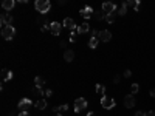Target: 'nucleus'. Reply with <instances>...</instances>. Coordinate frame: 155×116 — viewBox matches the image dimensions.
I'll list each match as a JSON object with an SVG mask.
<instances>
[{
    "mask_svg": "<svg viewBox=\"0 0 155 116\" xmlns=\"http://www.w3.org/2000/svg\"><path fill=\"white\" fill-rule=\"evenodd\" d=\"M34 8L37 10V13L47 14L51 8V3H50V0H37V2L34 3Z\"/></svg>",
    "mask_w": 155,
    "mask_h": 116,
    "instance_id": "1",
    "label": "nucleus"
},
{
    "mask_svg": "<svg viewBox=\"0 0 155 116\" xmlns=\"http://www.w3.org/2000/svg\"><path fill=\"white\" fill-rule=\"evenodd\" d=\"M87 105H88V102L84 99V97H78V99L75 101V104H73L75 113H81V112H84V110L87 109Z\"/></svg>",
    "mask_w": 155,
    "mask_h": 116,
    "instance_id": "2",
    "label": "nucleus"
},
{
    "mask_svg": "<svg viewBox=\"0 0 155 116\" xmlns=\"http://www.w3.org/2000/svg\"><path fill=\"white\" fill-rule=\"evenodd\" d=\"M14 34H16V28H14L13 25L2 28V37H3L5 40H11V39L14 37Z\"/></svg>",
    "mask_w": 155,
    "mask_h": 116,
    "instance_id": "3",
    "label": "nucleus"
},
{
    "mask_svg": "<svg viewBox=\"0 0 155 116\" xmlns=\"http://www.w3.org/2000/svg\"><path fill=\"white\" fill-rule=\"evenodd\" d=\"M101 105H103V109L110 110V109H113V107L116 105V102H115V99H112V97L103 96V97H101Z\"/></svg>",
    "mask_w": 155,
    "mask_h": 116,
    "instance_id": "4",
    "label": "nucleus"
},
{
    "mask_svg": "<svg viewBox=\"0 0 155 116\" xmlns=\"http://www.w3.org/2000/svg\"><path fill=\"white\" fill-rule=\"evenodd\" d=\"M31 105H33V101L28 99V97H23V99H20V102H19V105H17V107H19L20 112H28Z\"/></svg>",
    "mask_w": 155,
    "mask_h": 116,
    "instance_id": "5",
    "label": "nucleus"
},
{
    "mask_svg": "<svg viewBox=\"0 0 155 116\" xmlns=\"http://www.w3.org/2000/svg\"><path fill=\"white\" fill-rule=\"evenodd\" d=\"M62 23H59V22H51L50 23V33L53 34V36H59L61 33H62Z\"/></svg>",
    "mask_w": 155,
    "mask_h": 116,
    "instance_id": "6",
    "label": "nucleus"
},
{
    "mask_svg": "<svg viewBox=\"0 0 155 116\" xmlns=\"http://www.w3.org/2000/svg\"><path fill=\"white\" fill-rule=\"evenodd\" d=\"M13 23V16L3 13L2 16H0V25H2V28H5V26H10Z\"/></svg>",
    "mask_w": 155,
    "mask_h": 116,
    "instance_id": "7",
    "label": "nucleus"
},
{
    "mask_svg": "<svg viewBox=\"0 0 155 116\" xmlns=\"http://www.w3.org/2000/svg\"><path fill=\"white\" fill-rule=\"evenodd\" d=\"M62 25L65 26V28H68L70 31H76V30H78V25L75 23V20H73L71 17H65L64 22H62Z\"/></svg>",
    "mask_w": 155,
    "mask_h": 116,
    "instance_id": "8",
    "label": "nucleus"
},
{
    "mask_svg": "<svg viewBox=\"0 0 155 116\" xmlns=\"http://www.w3.org/2000/svg\"><path fill=\"white\" fill-rule=\"evenodd\" d=\"M103 11H104L106 14H110V13L118 11V8H116V5L112 3V2H106V3H103Z\"/></svg>",
    "mask_w": 155,
    "mask_h": 116,
    "instance_id": "9",
    "label": "nucleus"
},
{
    "mask_svg": "<svg viewBox=\"0 0 155 116\" xmlns=\"http://www.w3.org/2000/svg\"><path fill=\"white\" fill-rule=\"evenodd\" d=\"M79 14L84 17V19H90L93 14H95V11H93V8L92 6H85V8H82V10L79 11Z\"/></svg>",
    "mask_w": 155,
    "mask_h": 116,
    "instance_id": "10",
    "label": "nucleus"
},
{
    "mask_svg": "<svg viewBox=\"0 0 155 116\" xmlns=\"http://www.w3.org/2000/svg\"><path fill=\"white\" fill-rule=\"evenodd\" d=\"M98 39L101 40V42H109V40L112 39V33H110V31H107V30H103V31H99Z\"/></svg>",
    "mask_w": 155,
    "mask_h": 116,
    "instance_id": "11",
    "label": "nucleus"
},
{
    "mask_svg": "<svg viewBox=\"0 0 155 116\" xmlns=\"http://www.w3.org/2000/svg\"><path fill=\"white\" fill-rule=\"evenodd\" d=\"M124 105H126V109H133V105H135V97L133 94H127L124 97Z\"/></svg>",
    "mask_w": 155,
    "mask_h": 116,
    "instance_id": "12",
    "label": "nucleus"
},
{
    "mask_svg": "<svg viewBox=\"0 0 155 116\" xmlns=\"http://www.w3.org/2000/svg\"><path fill=\"white\" fill-rule=\"evenodd\" d=\"M11 79H13V71L3 68V70H2V81L6 82V81H11Z\"/></svg>",
    "mask_w": 155,
    "mask_h": 116,
    "instance_id": "13",
    "label": "nucleus"
},
{
    "mask_svg": "<svg viewBox=\"0 0 155 116\" xmlns=\"http://www.w3.org/2000/svg\"><path fill=\"white\" fill-rule=\"evenodd\" d=\"M14 6H16V2H14V0H5V2L2 3V8H3L5 11H11Z\"/></svg>",
    "mask_w": 155,
    "mask_h": 116,
    "instance_id": "14",
    "label": "nucleus"
},
{
    "mask_svg": "<svg viewBox=\"0 0 155 116\" xmlns=\"http://www.w3.org/2000/svg\"><path fill=\"white\" fill-rule=\"evenodd\" d=\"M88 31H90V25H88L87 22H84L82 25H79L78 30H76L78 34H85V33H88Z\"/></svg>",
    "mask_w": 155,
    "mask_h": 116,
    "instance_id": "15",
    "label": "nucleus"
},
{
    "mask_svg": "<svg viewBox=\"0 0 155 116\" xmlns=\"http://www.w3.org/2000/svg\"><path fill=\"white\" fill-rule=\"evenodd\" d=\"M64 59H65V62H73V59H75V51L73 50H65V53H64Z\"/></svg>",
    "mask_w": 155,
    "mask_h": 116,
    "instance_id": "16",
    "label": "nucleus"
},
{
    "mask_svg": "<svg viewBox=\"0 0 155 116\" xmlns=\"http://www.w3.org/2000/svg\"><path fill=\"white\" fill-rule=\"evenodd\" d=\"M34 107L37 110H45V109H47V99H39L37 102L34 104Z\"/></svg>",
    "mask_w": 155,
    "mask_h": 116,
    "instance_id": "17",
    "label": "nucleus"
},
{
    "mask_svg": "<svg viewBox=\"0 0 155 116\" xmlns=\"http://www.w3.org/2000/svg\"><path fill=\"white\" fill-rule=\"evenodd\" d=\"M116 17H118V11L107 14V16H106V20H107V23H113V22L116 20Z\"/></svg>",
    "mask_w": 155,
    "mask_h": 116,
    "instance_id": "18",
    "label": "nucleus"
},
{
    "mask_svg": "<svg viewBox=\"0 0 155 116\" xmlns=\"http://www.w3.org/2000/svg\"><path fill=\"white\" fill-rule=\"evenodd\" d=\"M98 43H99V39H98V37H90V40H88V47L92 48V50H96Z\"/></svg>",
    "mask_w": 155,
    "mask_h": 116,
    "instance_id": "19",
    "label": "nucleus"
},
{
    "mask_svg": "<svg viewBox=\"0 0 155 116\" xmlns=\"http://www.w3.org/2000/svg\"><path fill=\"white\" fill-rule=\"evenodd\" d=\"M106 16H107V14H106L103 10H101V11H96V13L93 14V17H95L96 20H104V19H106Z\"/></svg>",
    "mask_w": 155,
    "mask_h": 116,
    "instance_id": "20",
    "label": "nucleus"
},
{
    "mask_svg": "<svg viewBox=\"0 0 155 116\" xmlns=\"http://www.w3.org/2000/svg\"><path fill=\"white\" fill-rule=\"evenodd\" d=\"M34 84H36V87H43V85H45V79H43L42 76H36Z\"/></svg>",
    "mask_w": 155,
    "mask_h": 116,
    "instance_id": "21",
    "label": "nucleus"
},
{
    "mask_svg": "<svg viewBox=\"0 0 155 116\" xmlns=\"http://www.w3.org/2000/svg\"><path fill=\"white\" fill-rule=\"evenodd\" d=\"M95 90H96V93H98V94L104 96V93H106V87H104V85H101V84H96Z\"/></svg>",
    "mask_w": 155,
    "mask_h": 116,
    "instance_id": "22",
    "label": "nucleus"
},
{
    "mask_svg": "<svg viewBox=\"0 0 155 116\" xmlns=\"http://www.w3.org/2000/svg\"><path fill=\"white\" fill-rule=\"evenodd\" d=\"M127 13V5L126 3H121V6L118 8V16H124Z\"/></svg>",
    "mask_w": 155,
    "mask_h": 116,
    "instance_id": "23",
    "label": "nucleus"
},
{
    "mask_svg": "<svg viewBox=\"0 0 155 116\" xmlns=\"http://www.w3.org/2000/svg\"><path fill=\"white\" fill-rule=\"evenodd\" d=\"M53 110H54V112H58V113L65 112V110H68V104H64V105H61V107H54Z\"/></svg>",
    "mask_w": 155,
    "mask_h": 116,
    "instance_id": "24",
    "label": "nucleus"
},
{
    "mask_svg": "<svg viewBox=\"0 0 155 116\" xmlns=\"http://www.w3.org/2000/svg\"><path fill=\"white\" fill-rule=\"evenodd\" d=\"M130 88H132V94H136V93L140 91V85L138 84H132Z\"/></svg>",
    "mask_w": 155,
    "mask_h": 116,
    "instance_id": "25",
    "label": "nucleus"
},
{
    "mask_svg": "<svg viewBox=\"0 0 155 116\" xmlns=\"http://www.w3.org/2000/svg\"><path fill=\"white\" fill-rule=\"evenodd\" d=\"M48 30H50V23H47V25H42V26H40V31H42V33L48 31Z\"/></svg>",
    "mask_w": 155,
    "mask_h": 116,
    "instance_id": "26",
    "label": "nucleus"
},
{
    "mask_svg": "<svg viewBox=\"0 0 155 116\" xmlns=\"http://www.w3.org/2000/svg\"><path fill=\"white\" fill-rule=\"evenodd\" d=\"M53 94V91L50 90V88H47V90H45V93H43V96H47V97H50Z\"/></svg>",
    "mask_w": 155,
    "mask_h": 116,
    "instance_id": "27",
    "label": "nucleus"
},
{
    "mask_svg": "<svg viewBox=\"0 0 155 116\" xmlns=\"http://www.w3.org/2000/svg\"><path fill=\"white\" fill-rule=\"evenodd\" d=\"M123 76H124V77H130V76H132V71H130V70H126Z\"/></svg>",
    "mask_w": 155,
    "mask_h": 116,
    "instance_id": "28",
    "label": "nucleus"
},
{
    "mask_svg": "<svg viewBox=\"0 0 155 116\" xmlns=\"http://www.w3.org/2000/svg\"><path fill=\"white\" fill-rule=\"evenodd\" d=\"M120 81H121V76H120V74H118V76H115V77H113V82H115V84H118V82H120Z\"/></svg>",
    "mask_w": 155,
    "mask_h": 116,
    "instance_id": "29",
    "label": "nucleus"
},
{
    "mask_svg": "<svg viewBox=\"0 0 155 116\" xmlns=\"http://www.w3.org/2000/svg\"><path fill=\"white\" fill-rule=\"evenodd\" d=\"M135 116H148V115H146L144 112H136V113H135Z\"/></svg>",
    "mask_w": 155,
    "mask_h": 116,
    "instance_id": "30",
    "label": "nucleus"
},
{
    "mask_svg": "<svg viewBox=\"0 0 155 116\" xmlns=\"http://www.w3.org/2000/svg\"><path fill=\"white\" fill-rule=\"evenodd\" d=\"M19 116H30V115H28V112H20Z\"/></svg>",
    "mask_w": 155,
    "mask_h": 116,
    "instance_id": "31",
    "label": "nucleus"
},
{
    "mask_svg": "<svg viewBox=\"0 0 155 116\" xmlns=\"http://www.w3.org/2000/svg\"><path fill=\"white\" fill-rule=\"evenodd\" d=\"M151 96L155 97V88H152V90H151Z\"/></svg>",
    "mask_w": 155,
    "mask_h": 116,
    "instance_id": "32",
    "label": "nucleus"
},
{
    "mask_svg": "<svg viewBox=\"0 0 155 116\" xmlns=\"http://www.w3.org/2000/svg\"><path fill=\"white\" fill-rule=\"evenodd\" d=\"M146 115H148V116H155V112H148Z\"/></svg>",
    "mask_w": 155,
    "mask_h": 116,
    "instance_id": "33",
    "label": "nucleus"
},
{
    "mask_svg": "<svg viewBox=\"0 0 155 116\" xmlns=\"http://www.w3.org/2000/svg\"><path fill=\"white\" fill-rule=\"evenodd\" d=\"M87 116H95V113H92V112H90V113H87Z\"/></svg>",
    "mask_w": 155,
    "mask_h": 116,
    "instance_id": "34",
    "label": "nucleus"
},
{
    "mask_svg": "<svg viewBox=\"0 0 155 116\" xmlns=\"http://www.w3.org/2000/svg\"><path fill=\"white\" fill-rule=\"evenodd\" d=\"M54 116H62V115H61V113H56V115H54Z\"/></svg>",
    "mask_w": 155,
    "mask_h": 116,
    "instance_id": "35",
    "label": "nucleus"
}]
</instances>
